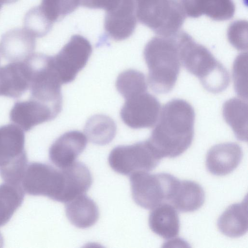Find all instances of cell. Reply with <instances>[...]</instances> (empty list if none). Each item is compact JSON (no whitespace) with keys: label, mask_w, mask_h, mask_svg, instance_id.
I'll return each mask as SVG.
<instances>
[{"label":"cell","mask_w":248,"mask_h":248,"mask_svg":"<svg viewBox=\"0 0 248 248\" xmlns=\"http://www.w3.org/2000/svg\"><path fill=\"white\" fill-rule=\"evenodd\" d=\"M195 117L193 107L183 99H174L163 106L148 140L161 159L178 156L190 146Z\"/></svg>","instance_id":"1"},{"label":"cell","mask_w":248,"mask_h":248,"mask_svg":"<svg viewBox=\"0 0 248 248\" xmlns=\"http://www.w3.org/2000/svg\"><path fill=\"white\" fill-rule=\"evenodd\" d=\"M144 58L148 68V84L152 91L158 94L171 91L181 67L175 48L167 43L152 41L145 47Z\"/></svg>","instance_id":"2"},{"label":"cell","mask_w":248,"mask_h":248,"mask_svg":"<svg viewBox=\"0 0 248 248\" xmlns=\"http://www.w3.org/2000/svg\"><path fill=\"white\" fill-rule=\"evenodd\" d=\"M179 58L186 69L197 77L208 92L217 93L228 87L230 82L228 71L204 47L185 44L181 49Z\"/></svg>","instance_id":"3"},{"label":"cell","mask_w":248,"mask_h":248,"mask_svg":"<svg viewBox=\"0 0 248 248\" xmlns=\"http://www.w3.org/2000/svg\"><path fill=\"white\" fill-rule=\"evenodd\" d=\"M25 134L13 124L0 126V176L5 183L19 185L28 166Z\"/></svg>","instance_id":"4"},{"label":"cell","mask_w":248,"mask_h":248,"mask_svg":"<svg viewBox=\"0 0 248 248\" xmlns=\"http://www.w3.org/2000/svg\"><path fill=\"white\" fill-rule=\"evenodd\" d=\"M179 181L167 173L135 172L130 177L133 199L141 207L152 209L165 202H169Z\"/></svg>","instance_id":"5"},{"label":"cell","mask_w":248,"mask_h":248,"mask_svg":"<svg viewBox=\"0 0 248 248\" xmlns=\"http://www.w3.org/2000/svg\"><path fill=\"white\" fill-rule=\"evenodd\" d=\"M161 159L148 140L117 146L112 150L108 158L109 165L114 171L126 175L138 171H150Z\"/></svg>","instance_id":"6"},{"label":"cell","mask_w":248,"mask_h":248,"mask_svg":"<svg viewBox=\"0 0 248 248\" xmlns=\"http://www.w3.org/2000/svg\"><path fill=\"white\" fill-rule=\"evenodd\" d=\"M92 50L87 38L75 34L56 55L52 56L54 69L62 84L75 79L86 65Z\"/></svg>","instance_id":"7"},{"label":"cell","mask_w":248,"mask_h":248,"mask_svg":"<svg viewBox=\"0 0 248 248\" xmlns=\"http://www.w3.org/2000/svg\"><path fill=\"white\" fill-rule=\"evenodd\" d=\"M62 170L39 162L27 166L22 180L27 193L33 196H44L59 202L62 187Z\"/></svg>","instance_id":"8"},{"label":"cell","mask_w":248,"mask_h":248,"mask_svg":"<svg viewBox=\"0 0 248 248\" xmlns=\"http://www.w3.org/2000/svg\"><path fill=\"white\" fill-rule=\"evenodd\" d=\"M160 110L157 98L146 91L126 99L120 116L131 128H151L156 123Z\"/></svg>","instance_id":"9"},{"label":"cell","mask_w":248,"mask_h":248,"mask_svg":"<svg viewBox=\"0 0 248 248\" xmlns=\"http://www.w3.org/2000/svg\"><path fill=\"white\" fill-rule=\"evenodd\" d=\"M60 112L44 103L30 98L16 102L10 112L11 122L25 131L54 119Z\"/></svg>","instance_id":"10"},{"label":"cell","mask_w":248,"mask_h":248,"mask_svg":"<svg viewBox=\"0 0 248 248\" xmlns=\"http://www.w3.org/2000/svg\"><path fill=\"white\" fill-rule=\"evenodd\" d=\"M87 137L77 130L65 133L51 145L49 150L50 161L61 169L72 165L84 150Z\"/></svg>","instance_id":"11"},{"label":"cell","mask_w":248,"mask_h":248,"mask_svg":"<svg viewBox=\"0 0 248 248\" xmlns=\"http://www.w3.org/2000/svg\"><path fill=\"white\" fill-rule=\"evenodd\" d=\"M243 151L235 142L216 144L207 152L206 166L207 170L217 176H225L232 172L239 165Z\"/></svg>","instance_id":"12"},{"label":"cell","mask_w":248,"mask_h":248,"mask_svg":"<svg viewBox=\"0 0 248 248\" xmlns=\"http://www.w3.org/2000/svg\"><path fill=\"white\" fill-rule=\"evenodd\" d=\"M35 46V37L24 28L7 31L2 35L0 42L2 56L12 62L25 61L33 53Z\"/></svg>","instance_id":"13"},{"label":"cell","mask_w":248,"mask_h":248,"mask_svg":"<svg viewBox=\"0 0 248 248\" xmlns=\"http://www.w3.org/2000/svg\"><path fill=\"white\" fill-rule=\"evenodd\" d=\"M61 170L63 181L59 202L66 203L78 196L85 194L90 188L93 178L90 170L84 164L75 162Z\"/></svg>","instance_id":"14"},{"label":"cell","mask_w":248,"mask_h":248,"mask_svg":"<svg viewBox=\"0 0 248 248\" xmlns=\"http://www.w3.org/2000/svg\"><path fill=\"white\" fill-rule=\"evenodd\" d=\"M134 7L131 0L115 11L106 12L104 29L111 38L122 41L132 34L136 26Z\"/></svg>","instance_id":"15"},{"label":"cell","mask_w":248,"mask_h":248,"mask_svg":"<svg viewBox=\"0 0 248 248\" xmlns=\"http://www.w3.org/2000/svg\"><path fill=\"white\" fill-rule=\"evenodd\" d=\"M30 80L24 62L0 66V96L18 98L29 88Z\"/></svg>","instance_id":"16"},{"label":"cell","mask_w":248,"mask_h":248,"mask_svg":"<svg viewBox=\"0 0 248 248\" xmlns=\"http://www.w3.org/2000/svg\"><path fill=\"white\" fill-rule=\"evenodd\" d=\"M149 225L155 233L164 239L176 237L180 230L176 209L169 203L164 202L157 205L150 213Z\"/></svg>","instance_id":"17"},{"label":"cell","mask_w":248,"mask_h":248,"mask_svg":"<svg viewBox=\"0 0 248 248\" xmlns=\"http://www.w3.org/2000/svg\"><path fill=\"white\" fill-rule=\"evenodd\" d=\"M217 225L219 231L231 238L244 235L248 231V202L246 198L241 203L228 206L219 217Z\"/></svg>","instance_id":"18"},{"label":"cell","mask_w":248,"mask_h":248,"mask_svg":"<svg viewBox=\"0 0 248 248\" xmlns=\"http://www.w3.org/2000/svg\"><path fill=\"white\" fill-rule=\"evenodd\" d=\"M204 201L201 185L192 181L179 180L169 202L180 212H192L200 208Z\"/></svg>","instance_id":"19"},{"label":"cell","mask_w":248,"mask_h":248,"mask_svg":"<svg viewBox=\"0 0 248 248\" xmlns=\"http://www.w3.org/2000/svg\"><path fill=\"white\" fill-rule=\"evenodd\" d=\"M65 214L73 225L81 229L92 226L99 218L97 205L85 194L78 196L66 202Z\"/></svg>","instance_id":"20"},{"label":"cell","mask_w":248,"mask_h":248,"mask_svg":"<svg viewBox=\"0 0 248 248\" xmlns=\"http://www.w3.org/2000/svg\"><path fill=\"white\" fill-rule=\"evenodd\" d=\"M222 113L226 122L231 127L236 138L248 140V104L242 98H232L223 106Z\"/></svg>","instance_id":"21"},{"label":"cell","mask_w":248,"mask_h":248,"mask_svg":"<svg viewBox=\"0 0 248 248\" xmlns=\"http://www.w3.org/2000/svg\"><path fill=\"white\" fill-rule=\"evenodd\" d=\"M84 130L90 141L97 145H104L109 143L115 137L116 125L109 117L97 114L88 119Z\"/></svg>","instance_id":"22"},{"label":"cell","mask_w":248,"mask_h":248,"mask_svg":"<svg viewBox=\"0 0 248 248\" xmlns=\"http://www.w3.org/2000/svg\"><path fill=\"white\" fill-rule=\"evenodd\" d=\"M24 193L20 185H0V227L5 225L21 205Z\"/></svg>","instance_id":"23"},{"label":"cell","mask_w":248,"mask_h":248,"mask_svg":"<svg viewBox=\"0 0 248 248\" xmlns=\"http://www.w3.org/2000/svg\"><path fill=\"white\" fill-rule=\"evenodd\" d=\"M116 87L125 99L147 91L145 76L142 73L133 69L121 73L116 79Z\"/></svg>","instance_id":"24"},{"label":"cell","mask_w":248,"mask_h":248,"mask_svg":"<svg viewBox=\"0 0 248 248\" xmlns=\"http://www.w3.org/2000/svg\"><path fill=\"white\" fill-rule=\"evenodd\" d=\"M79 5V0H42L39 7L46 19L53 24L73 12Z\"/></svg>","instance_id":"25"},{"label":"cell","mask_w":248,"mask_h":248,"mask_svg":"<svg viewBox=\"0 0 248 248\" xmlns=\"http://www.w3.org/2000/svg\"><path fill=\"white\" fill-rule=\"evenodd\" d=\"M24 29L35 37L46 35L52 29L53 24L45 16L39 6L30 9L24 19Z\"/></svg>","instance_id":"26"},{"label":"cell","mask_w":248,"mask_h":248,"mask_svg":"<svg viewBox=\"0 0 248 248\" xmlns=\"http://www.w3.org/2000/svg\"><path fill=\"white\" fill-rule=\"evenodd\" d=\"M247 55L239 56L235 60L232 69V77L234 89L238 95L247 100Z\"/></svg>","instance_id":"27"},{"label":"cell","mask_w":248,"mask_h":248,"mask_svg":"<svg viewBox=\"0 0 248 248\" xmlns=\"http://www.w3.org/2000/svg\"><path fill=\"white\" fill-rule=\"evenodd\" d=\"M130 0H79L80 5L90 9H101L109 12L116 10Z\"/></svg>","instance_id":"28"},{"label":"cell","mask_w":248,"mask_h":248,"mask_svg":"<svg viewBox=\"0 0 248 248\" xmlns=\"http://www.w3.org/2000/svg\"><path fill=\"white\" fill-rule=\"evenodd\" d=\"M18 0H1V1L2 2V3H6V4H10V3H13L16 1H17Z\"/></svg>","instance_id":"29"},{"label":"cell","mask_w":248,"mask_h":248,"mask_svg":"<svg viewBox=\"0 0 248 248\" xmlns=\"http://www.w3.org/2000/svg\"><path fill=\"white\" fill-rule=\"evenodd\" d=\"M3 244V238L2 237L0 233V247L2 246V245Z\"/></svg>","instance_id":"30"},{"label":"cell","mask_w":248,"mask_h":248,"mask_svg":"<svg viewBox=\"0 0 248 248\" xmlns=\"http://www.w3.org/2000/svg\"><path fill=\"white\" fill-rule=\"evenodd\" d=\"M3 4V3H2V2L1 1V0H0V9H1Z\"/></svg>","instance_id":"31"}]
</instances>
